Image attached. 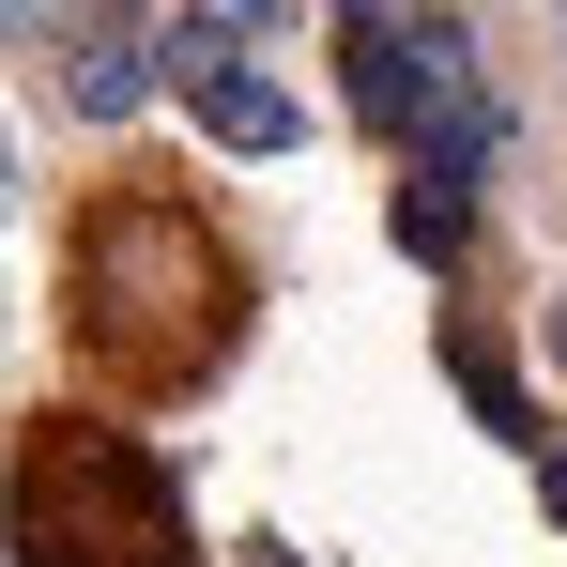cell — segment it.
Here are the masks:
<instances>
[{
	"mask_svg": "<svg viewBox=\"0 0 567 567\" xmlns=\"http://www.w3.org/2000/svg\"><path fill=\"white\" fill-rule=\"evenodd\" d=\"M62 338L107 399H199L246 353V261L169 169H123L62 230Z\"/></svg>",
	"mask_w": 567,
	"mask_h": 567,
	"instance_id": "1",
	"label": "cell"
},
{
	"mask_svg": "<svg viewBox=\"0 0 567 567\" xmlns=\"http://www.w3.org/2000/svg\"><path fill=\"white\" fill-rule=\"evenodd\" d=\"M0 537L31 567H199V522L169 461L138 430H93V414H31L16 461H0Z\"/></svg>",
	"mask_w": 567,
	"mask_h": 567,
	"instance_id": "2",
	"label": "cell"
},
{
	"mask_svg": "<svg viewBox=\"0 0 567 567\" xmlns=\"http://www.w3.org/2000/svg\"><path fill=\"white\" fill-rule=\"evenodd\" d=\"M338 93H353V123H369V138L430 154V138H445V123L475 107V31H461V16H399V0H353V16H338Z\"/></svg>",
	"mask_w": 567,
	"mask_h": 567,
	"instance_id": "3",
	"label": "cell"
},
{
	"mask_svg": "<svg viewBox=\"0 0 567 567\" xmlns=\"http://www.w3.org/2000/svg\"><path fill=\"white\" fill-rule=\"evenodd\" d=\"M154 62H169V47H154L138 16H62V93H78V123H123V107L154 93Z\"/></svg>",
	"mask_w": 567,
	"mask_h": 567,
	"instance_id": "4",
	"label": "cell"
},
{
	"mask_svg": "<svg viewBox=\"0 0 567 567\" xmlns=\"http://www.w3.org/2000/svg\"><path fill=\"white\" fill-rule=\"evenodd\" d=\"M445 383L475 399V430H506V445H537V399H522V369H506V338H491L475 307H445Z\"/></svg>",
	"mask_w": 567,
	"mask_h": 567,
	"instance_id": "5",
	"label": "cell"
},
{
	"mask_svg": "<svg viewBox=\"0 0 567 567\" xmlns=\"http://www.w3.org/2000/svg\"><path fill=\"white\" fill-rule=\"evenodd\" d=\"M461 230H475L461 185H399V246H414V261H461Z\"/></svg>",
	"mask_w": 567,
	"mask_h": 567,
	"instance_id": "6",
	"label": "cell"
},
{
	"mask_svg": "<svg viewBox=\"0 0 567 567\" xmlns=\"http://www.w3.org/2000/svg\"><path fill=\"white\" fill-rule=\"evenodd\" d=\"M230 567H307V553H291V537H230Z\"/></svg>",
	"mask_w": 567,
	"mask_h": 567,
	"instance_id": "7",
	"label": "cell"
},
{
	"mask_svg": "<svg viewBox=\"0 0 567 567\" xmlns=\"http://www.w3.org/2000/svg\"><path fill=\"white\" fill-rule=\"evenodd\" d=\"M0 199H16V138H0Z\"/></svg>",
	"mask_w": 567,
	"mask_h": 567,
	"instance_id": "8",
	"label": "cell"
},
{
	"mask_svg": "<svg viewBox=\"0 0 567 567\" xmlns=\"http://www.w3.org/2000/svg\"><path fill=\"white\" fill-rule=\"evenodd\" d=\"M553 353H567V291H553Z\"/></svg>",
	"mask_w": 567,
	"mask_h": 567,
	"instance_id": "9",
	"label": "cell"
}]
</instances>
